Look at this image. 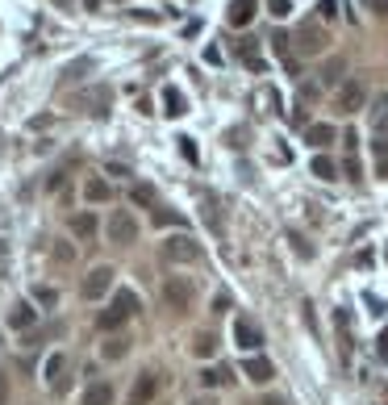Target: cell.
I'll list each match as a JSON object with an SVG mask.
<instances>
[{
  "mask_svg": "<svg viewBox=\"0 0 388 405\" xmlns=\"http://www.w3.org/2000/svg\"><path fill=\"white\" fill-rule=\"evenodd\" d=\"M134 314H138V297H134L130 288H122V292H113V305L96 314V330L113 334V330H117V326H126Z\"/></svg>",
  "mask_w": 388,
  "mask_h": 405,
  "instance_id": "6da1fadb",
  "label": "cell"
},
{
  "mask_svg": "<svg viewBox=\"0 0 388 405\" xmlns=\"http://www.w3.org/2000/svg\"><path fill=\"white\" fill-rule=\"evenodd\" d=\"M163 301H168L172 310H192V301H196V284H192V276H168L163 280Z\"/></svg>",
  "mask_w": 388,
  "mask_h": 405,
  "instance_id": "7a4b0ae2",
  "label": "cell"
},
{
  "mask_svg": "<svg viewBox=\"0 0 388 405\" xmlns=\"http://www.w3.org/2000/svg\"><path fill=\"white\" fill-rule=\"evenodd\" d=\"M163 259L168 264H196L201 259V242L192 234H172V238H163Z\"/></svg>",
  "mask_w": 388,
  "mask_h": 405,
  "instance_id": "3957f363",
  "label": "cell"
},
{
  "mask_svg": "<svg viewBox=\"0 0 388 405\" xmlns=\"http://www.w3.org/2000/svg\"><path fill=\"white\" fill-rule=\"evenodd\" d=\"M293 42H297V55H321V50L330 46V30L317 25V21H305V25H297Z\"/></svg>",
  "mask_w": 388,
  "mask_h": 405,
  "instance_id": "277c9868",
  "label": "cell"
},
{
  "mask_svg": "<svg viewBox=\"0 0 388 405\" xmlns=\"http://www.w3.org/2000/svg\"><path fill=\"white\" fill-rule=\"evenodd\" d=\"M367 105V84L363 80H343L339 92H334V109L339 113H359Z\"/></svg>",
  "mask_w": 388,
  "mask_h": 405,
  "instance_id": "5b68a950",
  "label": "cell"
},
{
  "mask_svg": "<svg viewBox=\"0 0 388 405\" xmlns=\"http://www.w3.org/2000/svg\"><path fill=\"white\" fill-rule=\"evenodd\" d=\"M138 238V222L130 218V209H117L113 218H109V242H117V246H130Z\"/></svg>",
  "mask_w": 388,
  "mask_h": 405,
  "instance_id": "8992f818",
  "label": "cell"
},
{
  "mask_svg": "<svg viewBox=\"0 0 388 405\" xmlns=\"http://www.w3.org/2000/svg\"><path fill=\"white\" fill-rule=\"evenodd\" d=\"M109 288H113V268H109V264H100V268H92V272L84 276V284H80V292H84L88 301H96V297H104Z\"/></svg>",
  "mask_w": 388,
  "mask_h": 405,
  "instance_id": "52a82bcc",
  "label": "cell"
},
{
  "mask_svg": "<svg viewBox=\"0 0 388 405\" xmlns=\"http://www.w3.org/2000/svg\"><path fill=\"white\" fill-rule=\"evenodd\" d=\"M234 343H238L242 351H259V347H263V330H259L251 318H238V322H234Z\"/></svg>",
  "mask_w": 388,
  "mask_h": 405,
  "instance_id": "ba28073f",
  "label": "cell"
},
{
  "mask_svg": "<svg viewBox=\"0 0 388 405\" xmlns=\"http://www.w3.org/2000/svg\"><path fill=\"white\" fill-rule=\"evenodd\" d=\"M155 393H159V376H155V372H142V376L134 380V389H130V405H150Z\"/></svg>",
  "mask_w": 388,
  "mask_h": 405,
  "instance_id": "9c48e42d",
  "label": "cell"
},
{
  "mask_svg": "<svg viewBox=\"0 0 388 405\" xmlns=\"http://www.w3.org/2000/svg\"><path fill=\"white\" fill-rule=\"evenodd\" d=\"M46 380H50V389L54 393H63L71 380H67V360H63V351H54V356L46 360Z\"/></svg>",
  "mask_w": 388,
  "mask_h": 405,
  "instance_id": "30bf717a",
  "label": "cell"
},
{
  "mask_svg": "<svg viewBox=\"0 0 388 405\" xmlns=\"http://www.w3.org/2000/svg\"><path fill=\"white\" fill-rule=\"evenodd\" d=\"M334 138H339V130H334V126H326V121L305 126V142H309V146H317V150H321V146H330Z\"/></svg>",
  "mask_w": 388,
  "mask_h": 405,
  "instance_id": "8fae6325",
  "label": "cell"
},
{
  "mask_svg": "<svg viewBox=\"0 0 388 405\" xmlns=\"http://www.w3.org/2000/svg\"><path fill=\"white\" fill-rule=\"evenodd\" d=\"M34 322H38V310L30 305V301H17L13 314H9V326L13 330H34Z\"/></svg>",
  "mask_w": 388,
  "mask_h": 405,
  "instance_id": "7c38bea8",
  "label": "cell"
},
{
  "mask_svg": "<svg viewBox=\"0 0 388 405\" xmlns=\"http://www.w3.org/2000/svg\"><path fill=\"white\" fill-rule=\"evenodd\" d=\"M76 105L84 109V113H96V117H104L109 113V88H100V92H84Z\"/></svg>",
  "mask_w": 388,
  "mask_h": 405,
  "instance_id": "4fadbf2b",
  "label": "cell"
},
{
  "mask_svg": "<svg viewBox=\"0 0 388 405\" xmlns=\"http://www.w3.org/2000/svg\"><path fill=\"white\" fill-rule=\"evenodd\" d=\"M242 372H247V380H255V384H267V380L275 376V368H271L263 356H251V360L242 364Z\"/></svg>",
  "mask_w": 388,
  "mask_h": 405,
  "instance_id": "5bb4252c",
  "label": "cell"
},
{
  "mask_svg": "<svg viewBox=\"0 0 388 405\" xmlns=\"http://www.w3.org/2000/svg\"><path fill=\"white\" fill-rule=\"evenodd\" d=\"M84 196L92 200V205H104V200L113 196V184H109V180H100V176H92V180L84 184Z\"/></svg>",
  "mask_w": 388,
  "mask_h": 405,
  "instance_id": "9a60e30c",
  "label": "cell"
},
{
  "mask_svg": "<svg viewBox=\"0 0 388 405\" xmlns=\"http://www.w3.org/2000/svg\"><path fill=\"white\" fill-rule=\"evenodd\" d=\"M238 59H242L251 71H267V63H263V55H259V46H255L251 38H242V42H238Z\"/></svg>",
  "mask_w": 388,
  "mask_h": 405,
  "instance_id": "2e32d148",
  "label": "cell"
},
{
  "mask_svg": "<svg viewBox=\"0 0 388 405\" xmlns=\"http://www.w3.org/2000/svg\"><path fill=\"white\" fill-rule=\"evenodd\" d=\"M84 405H113V384L92 380V384H88V393H84Z\"/></svg>",
  "mask_w": 388,
  "mask_h": 405,
  "instance_id": "e0dca14e",
  "label": "cell"
},
{
  "mask_svg": "<svg viewBox=\"0 0 388 405\" xmlns=\"http://www.w3.org/2000/svg\"><path fill=\"white\" fill-rule=\"evenodd\" d=\"M71 234L76 238H96V213H71Z\"/></svg>",
  "mask_w": 388,
  "mask_h": 405,
  "instance_id": "ac0fdd59",
  "label": "cell"
},
{
  "mask_svg": "<svg viewBox=\"0 0 388 405\" xmlns=\"http://www.w3.org/2000/svg\"><path fill=\"white\" fill-rule=\"evenodd\" d=\"M213 351H217V334H213V330H201V334L192 338V356H196V360H209Z\"/></svg>",
  "mask_w": 388,
  "mask_h": 405,
  "instance_id": "d6986e66",
  "label": "cell"
},
{
  "mask_svg": "<svg viewBox=\"0 0 388 405\" xmlns=\"http://www.w3.org/2000/svg\"><path fill=\"white\" fill-rule=\"evenodd\" d=\"M251 17H255V0H234L230 5V25H251Z\"/></svg>",
  "mask_w": 388,
  "mask_h": 405,
  "instance_id": "ffe728a7",
  "label": "cell"
},
{
  "mask_svg": "<svg viewBox=\"0 0 388 405\" xmlns=\"http://www.w3.org/2000/svg\"><path fill=\"white\" fill-rule=\"evenodd\" d=\"M163 105H168V109H163L168 117H184V92L168 84V88H163Z\"/></svg>",
  "mask_w": 388,
  "mask_h": 405,
  "instance_id": "44dd1931",
  "label": "cell"
},
{
  "mask_svg": "<svg viewBox=\"0 0 388 405\" xmlns=\"http://www.w3.org/2000/svg\"><path fill=\"white\" fill-rule=\"evenodd\" d=\"M343 71H347V63H343V59H330V63L321 67V76H317V80H321L326 88H339V84H343Z\"/></svg>",
  "mask_w": 388,
  "mask_h": 405,
  "instance_id": "7402d4cb",
  "label": "cell"
},
{
  "mask_svg": "<svg viewBox=\"0 0 388 405\" xmlns=\"http://www.w3.org/2000/svg\"><path fill=\"white\" fill-rule=\"evenodd\" d=\"M130 200H134L138 209H155V188L150 184H134L130 188Z\"/></svg>",
  "mask_w": 388,
  "mask_h": 405,
  "instance_id": "603a6c76",
  "label": "cell"
},
{
  "mask_svg": "<svg viewBox=\"0 0 388 405\" xmlns=\"http://www.w3.org/2000/svg\"><path fill=\"white\" fill-rule=\"evenodd\" d=\"M201 384H205V389H221V384H230V368H205V372H201Z\"/></svg>",
  "mask_w": 388,
  "mask_h": 405,
  "instance_id": "cb8c5ba5",
  "label": "cell"
},
{
  "mask_svg": "<svg viewBox=\"0 0 388 405\" xmlns=\"http://www.w3.org/2000/svg\"><path fill=\"white\" fill-rule=\"evenodd\" d=\"M130 351V338H122V334H113V338H104V360H122Z\"/></svg>",
  "mask_w": 388,
  "mask_h": 405,
  "instance_id": "d4e9b609",
  "label": "cell"
},
{
  "mask_svg": "<svg viewBox=\"0 0 388 405\" xmlns=\"http://www.w3.org/2000/svg\"><path fill=\"white\" fill-rule=\"evenodd\" d=\"M313 176H317V180H334V176H339L334 159H326V155H317V159H313Z\"/></svg>",
  "mask_w": 388,
  "mask_h": 405,
  "instance_id": "484cf974",
  "label": "cell"
},
{
  "mask_svg": "<svg viewBox=\"0 0 388 405\" xmlns=\"http://www.w3.org/2000/svg\"><path fill=\"white\" fill-rule=\"evenodd\" d=\"M155 226H184V218L172 213V209H159V205H155Z\"/></svg>",
  "mask_w": 388,
  "mask_h": 405,
  "instance_id": "4316f807",
  "label": "cell"
},
{
  "mask_svg": "<svg viewBox=\"0 0 388 405\" xmlns=\"http://www.w3.org/2000/svg\"><path fill=\"white\" fill-rule=\"evenodd\" d=\"M88 67H92V59H76V63H67V67H63V80H80Z\"/></svg>",
  "mask_w": 388,
  "mask_h": 405,
  "instance_id": "83f0119b",
  "label": "cell"
},
{
  "mask_svg": "<svg viewBox=\"0 0 388 405\" xmlns=\"http://www.w3.org/2000/svg\"><path fill=\"white\" fill-rule=\"evenodd\" d=\"M267 13H271V17H280V21H284V17L293 13V0H267Z\"/></svg>",
  "mask_w": 388,
  "mask_h": 405,
  "instance_id": "f1b7e54d",
  "label": "cell"
},
{
  "mask_svg": "<svg viewBox=\"0 0 388 405\" xmlns=\"http://www.w3.org/2000/svg\"><path fill=\"white\" fill-rule=\"evenodd\" d=\"M317 13H321V21H334V17H339V0H321Z\"/></svg>",
  "mask_w": 388,
  "mask_h": 405,
  "instance_id": "f546056e",
  "label": "cell"
},
{
  "mask_svg": "<svg viewBox=\"0 0 388 405\" xmlns=\"http://www.w3.org/2000/svg\"><path fill=\"white\" fill-rule=\"evenodd\" d=\"M104 176H113V180H130V167H126V163H104Z\"/></svg>",
  "mask_w": 388,
  "mask_h": 405,
  "instance_id": "4dcf8cb0",
  "label": "cell"
},
{
  "mask_svg": "<svg viewBox=\"0 0 388 405\" xmlns=\"http://www.w3.org/2000/svg\"><path fill=\"white\" fill-rule=\"evenodd\" d=\"M34 301H38V305H54L59 297H54V288H34Z\"/></svg>",
  "mask_w": 388,
  "mask_h": 405,
  "instance_id": "1f68e13d",
  "label": "cell"
},
{
  "mask_svg": "<svg viewBox=\"0 0 388 405\" xmlns=\"http://www.w3.org/2000/svg\"><path fill=\"white\" fill-rule=\"evenodd\" d=\"M130 17H134V21H146V25H150V21H163V17L150 13V9H130Z\"/></svg>",
  "mask_w": 388,
  "mask_h": 405,
  "instance_id": "d6a6232c",
  "label": "cell"
},
{
  "mask_svg": "<svg viewBox=\"0 0 388 405\" xmlns=\"http://www.w3.org/2000/svg\"><path fill=\"white\" fill-rule=\"evenodd\" d=\"M347 180H363V176H359V159H355V155H347Z\"/></svg>",
  "mask_w": 388,
  "mask_h": 405,
  "instance_id": "836d02e7",
  "label": "cell"
},
{
  "mask_svg": "<svg viewBox=\"0 0 388 405\" xmlns=\"http://www.w3.org/2000/svg\"><path fill=\"white\" fill-rule=\"evenodd\" d=\"M376 134H380V138H388V109H384V113H376Z\"/></svg>",
  "mask_w": 388,
  "mask_h": 405,
  "instance_id": "e575fe53",
  "label": "cell"
},
{
  "mask_svg": "<svg viewBox=\"0 0 388 405\" xmlns=\"http://www.w3.org/2000/svg\"><path fill=\"white\" fill-rule=\"evenodd\" d=\"M180 150H184V159L196 163V146H192V138H180Z\"/></svg>",
  "mask_w": 388,
  "mask_h": 405,
  "instance_id": "d590c367",
  "label": "cell"
},
{
  "mask_svg": "<svg viewBox=\"0 0 388 405\" xmlns=\"http://www.w3.org/2000/svg\"><path fill=\"white\" fill-rule=\"evenodd\" d=\"M0 405H9V376L0 372Z\"/></svg>",
  "mask_w": 388,
  "mask_h": 405,
  "instance_id": "8d00e7d4",
  "label": "cell"
},
{
  "mask_svg": "<svg viewBox=\"0 0 388 405\" xmlns=\"http://www.w3.org/2000/svg\"><path fill=\"white\" fill-rule=\"evenodd\" d=\"M380 360L388 364V326H384V334H380Z\"/></svg>",
  "mask_w": 388,
  "mask_h": 405,
  "instance_id": "74e56055",
  "label": "cell"
},
{
  "mask_svg": "<svg viewBox=\"0 0 388 405\" xmlns=\"http://www.w3.org/2000/svg\"><path fill=\"white\" fill-rule=\"evenodd\" d=\"M367 5H372V9H376L380 17H388V0H367Z\"/></svg>",
  "mask_w": 388,
  "mask_h": 405,
  "instance_id": "f35d334b",
  "label": "cell"
},
{
  "mask_svg": "<svg viewBox=\"0 0 388 405\" xmlns=\"http://www.w3.org/2000/svg\"><path fill=\"white\" fill-rule=\"evenodd\" d=\"M376 176H380V180H388V155H384V159L376 163Z\"/></svg>",
  "mask_w": 388,
  "mask_h": 405,
  "instance_id": "ab89813d",
  "label": "cell"
},
{
  "mask_svg": "<svg viewBox=\"0 0 388 405\" xmlns=\"http://www.w3.org/2000/svg\"><path fill=\"white\" fill-rule=\"evenodd\" d=\"M84 9H88V13H96V9H100V0H84Z\"/></svg>",
  "mask_w": 388,
  "mask_h": 405,
  "instance_id": "60d3db41",
  "label": "cell"
},
{
  "mask_svg": "<svg viewBox=\"0 0 388 405\" xmlns=\"http://www.w3.org/2000/svg\"><path fill=\"white\" fill-rule=\"evenodd\" d=\"M54 5H59V9H71V0H54Z\"/></svg>",
  "mask_w": 388,
  "mask_h": 405,
  "instance_id": "b9f144b4",
  "label": "cell"
},
{
  "mask_svg": "<svg viewBox=\"0 0 388 405\" xmlns=\"http://www.w3.org/2000/svg\"><path fill=\"white\" fill-rule=\"evenodd\" d=\"M263 405H280V401H263Z\"/></svg>",
  "mask_w": 388,
  "mask_h": 405,
  "instance_id": "7bdbcfd3",
  "label": "cell"
},
{
  "mask_svg": "<svg viewBox=\"0 0 388 405\" xmlns=\"http://www.w3.org/2000/svg\"><path fill=\"white\" fill-rule=\"evenodd\" d=\"M192 405H209V401H192Z\"/></svg>",
  "mask_w": 388,
  "mask_h": 405,
  "instance_id": "ee69618b",
  "label": "cell"
}]
</instances>
